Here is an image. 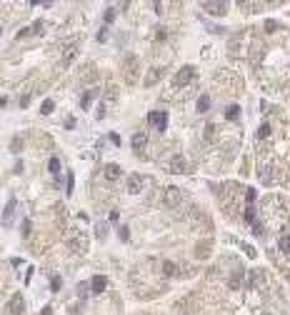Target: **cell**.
<instances>
[{
	"mask_svg": "<svg viewBox=\"0 0 290 315\" xmlns=\"http://www.w3.org/2000/svg\"><path fill=\"white\" fill-rule=\"evenodd\" d=\"M210 108V98L208 95H200V100H198V112H205Z\"/></svg>",
	"mask_w": 290,
	"mask_h": 315,
	"instance_id": "5bb4252c",
	"label": "cell"
},
{
	"mask_svg": "<svg viewBox=\"0 0 290 315\" xmlns=\"http://www.w3.org/2000/svg\"><path fill=\"white\" fill-rule=\"evenodd\" d=\"M120 175V165H115V163H110V165H105V178L115 180Z\"/></svg>",
	"mask_w": 290,
	"mask_h": 315,
	"instance_id": "8fae6325",
	"label": "cell"
},
{
	"mask_svg": "<svg viewBox=\"0 0 290 315\" xmlns=\"http://www.w3.org/2000/svg\"><path fill=\"white\" fill-rule=\"evenodd\" d=\"M160 73H163V70H153V75L148 78V85H153V83H155V80L160 78Z\"/></svg>",
	"mask_w": 290,
	"mask_h": 315,
	"instance_id": "cb8c5ba5",
	"label": "cell"
},
{
	"mask_svg": "<svg viewBox=\"0 0 290 315\" xmlns=\"http://www.w3.org/2000/svg\"><path fill=\"white\" fill-rule=\"evenodd\" d=\"M180 202V190L178 188H168L165 190V205H178Z\"/></svg>",
	"mask_w": 290,
	"mask_h": 315,
	"instance_id": "5b68a950",
	"label": "cell"
},
{
	"mask_svg": "<svg viewBox=\"0 0 290 315\" xmlns=\"http://www.w3.org/2000/svg\"><path fill=\"white\" fill-rule=\"evenodd\" d=\"M278 248H280V253H290V235H283L278 240Z\"/></svg>",
	"mask_w": 290,
	"mask_h": 315,
	"instance_id": "9a60e30c",
	"label": "cell"
},
{
	"mask_svg": "<svg viewBox=\"0 0 290 315\" xmlns=\"http://www.w3.org/2000/svg\"><path fill=\"white\" fill-rule=\"evenodd\" d=\"M145 143H148V135H145V133H135V135H133V150H135V153H140V150H143Z\"/></svg>",
	"mask_w": 290,
	"mask_h": 315,
	"instance_id": "8992f818",
	"label": "cell"
},
{
	"mask_svg": "<svg viewBox=\"0 0 290 315\" xmlns=\"http://www.w3.org/2000/svg\"><path fill=\"white\" fill-rule=\"evenodd\" d=\"M238 115H240V108H238V105H230L228 112H225V118H230V120H238Z\"/></svg>",
	"mask_w": 290,
	"mask_h": 315,
	"instance_id": "2e32d148",
	"label": "cell"
},
{
	"mask_svg": "<svg viewBox=\"0 0 290 315\" xmlns=\"http://www.w3.org/2000/svg\"><path fill=\"white\" fill-rule=\"evenodd\" d=\"M98 235H100V238L105 235V223H100V225H98Z\"/></svg>",
	"mask_w": 290,
	"mask_h": 315,
	"instance_id": "f1b7e54d",
	"label": "cell"
},
{
	"mask_svg": "<svg viewBox=\"0 0 290 315\" xmlns=\"http://www.w3.org/2000/svg\"><path fill=\"white\" fill-rule=\"evenodd\" d=\"M43 315H53V308H50V305L48 308H43Z\"/></svg>",
	"mask_w": 290,
	"mask_h": 315,
	"instance_id": "1f68e13d",
	"label": "cell"
},
{
	"mask_svg": "<svg viewBox=\"0 0 290 315\" xmlns=\"http://www.w3.org/2000/svg\"><path fill=\"white\" fill-rule=\"evenodd\" d=\"M203 8L213 15H225L228 13V3H203Z\"/></svg>",
	"mask_w": 290,
	"mask_h": 315,
	"instance_id": "3957f363",
	"label": "cell"
},
{
	"mask_svg": "<svg viewBox=\"0 0 290 315\" xmlns=\"http://www.w3.org/2000/svg\"><path fill=\"white\" fill-rule=\"evenodd\" d=\"M265 28H268V30H275V28H278V22H273V20H268V22H265Z\"/></svg>",
	"mask_w": 290,
	"mask_h": 315,
	"instance_id": "4dcf8cb0",
	"label": "cell"
},
{
	"mask_svg": "<svg viewBox=\"0 0 290 315\" xmlns=\"http://www.w3.org/2000/svg\"><path fill=\"white\" fill-rule=\"evenodd\" d=\"M170 170H173V173H183V170H185V158H183V155H175V158H173V163H170Z\"/></svg>",
	"mask_w": 290,
	"mask_h": 315,
	"instance_id": "52a82bcc",
	"label": "cell"
},
{
	"mask_svg": "<svg viewBox=\"0 0 290 315\" xmlns=\"http://www.w3.org/2000/svg\"><path fill=\"white\" fill-rule=\"evenodd\" d=\"M195 78V68H183V70H180V73H178V78H175V83H178V85H185V83H190V80H193Z\"/></svg>",
	"mask_w": 290,
	"mask_h": 315,
	"instance_id": "277c9868",
	"label": "cell"
},
{
	"mask_svg": "<svg viewBox=\"0 0 290 315\" xmlns=\"http://www.w3.org/2000/svg\"><path fill=\"white\" fill-rule=\"evenodd\" d=\"M72 58H75V45H70V48L65 50V55H63V63H70Z\"/></svg>",
	"mask_w": 290,
	"mask_h": 315,
	"instance_id": "ac0fdd59",
	"label": "cell"
},
{
	"mask_svg": "<svg viewBox=\"0 0 290 315\" xmlns=\"http://www.w3.org/2000/svg\"><path fill=\"white\" fill-rule=\"evenodd\" d=\"M53 108H55V103H53V100H45V103L40 105V112H43V115H48V112H53Z\"/></svg>",
	"mask_w": 290,
	"mask_h": 315,
	"instance_id": "e0dca14e",
	"label": "cell"
},
{
	"mask_svg": "<svg viewBox=\"0 0 290 315\" xmlns=\"http://www.w3.org/2000/svg\"><path fill=\"white\" fill-rule=\"evenodd\" d=\"M103 18H105V22H113V18H115V8H108Z\"/></svg>",
	"mask_w": 290,
	"mask_h": 315,
	"instance_id": "44dd1931",
	"label": "cell"
},
{
	"mask_svg": "<svg viewBox=\"0 0 290 315\" xmlns=\"http://www.w3.org/2000/svg\"><path fill=\"white\" fill-rule=\"evenodd\" d=\"M10 310H13V313H23V295H20V292H18V295H13V300H10Z\"/></svg>",
	"mask_w": 290,
	"mask_h": 315,
	"instance_id": "ba28073f",
	"label": "cell"
},
{
	"mask_svg": "<svg viewBox=\"0 0 290 315\" xmlns=\"http://www.w3.org/2000/svg\"><path fill=\"white\" fill-rule=\"evenodd\" d=\"M88 283H80V285H78V295H80V298H85V295H88Z\"/></svg>",
	"mask_w": 290,
	"mask_h": 315,
	"instance_id": "d4e9b609",
	"label": "cell"
},
{
	"mask_svg": "<svg viewBox=\"0 0 290 315\" xmlns=\"http://www.w3.org/2000/svg\"><path fill=\"white\" fill-rule=\"evenodd\" d=\"M60 285H63V283H60V278H58V275H55V278H53V280H50V288H53V290L58 292V290H60Z\"/></svg>",
	"mask_w": 290,
	"mask_h": 315,
	"instance_id": "603a6c76",
	"label": "cell"
},
{
	"mask_svg": "<svg viewBox=\"0 0 290 315\" xmlns=\"http://www.w3.org/2000/svg\"><path fill=\"white\" fill-rule=\"evenodd\" d=\"M65 193H68V195L72 193V173L70 170H68V180H65Z\"/></svg>",
	"mask_w": 290,
	"mask_h": 315,
	"instance_id": "7402d4cb",
	"label": "cell"
},
{
	"mask_svg": "<svg viewBox=\"0 0 290 315\" xmlns=\"http://www.w3.org/2000/svg\"><path fill=\"white\" fill-rule=\"evenodd\" d=\"M145 185H148V178H145V175H140V173H133V175L128 178V193L138 195Z\"/></svg>",
	"mask_w": 290,
	"mask_h": 315,
	"instance_id": "7a4b0ae2",
	"label": "cell"
},
{
	"mask_svg": "<svg viewBox=\"0 0 290 315\" xmlns=\"http://www.w3.org/2000/svg\"><path fill=\"white\" fill-rule=\"evenodd\" d=\"M105 285H108L105 275H95V278H93V292H103L105 290Z\"/></svg>",
	"mask_w": 290,
	"mask_h": 315,
	"instance_id": "30bf717a",
	"label": "cell"
},
{
	"mask_svg": "<svg viewBox=\"0 0 290 315\" xmlns=\"http://www.w3.org/2000/svg\"><path fill=\"white\" fill-rule=\"evenodd\" d=\"M13 210H15V198L8 202V205H5V210H3V225L10 223V218H13Z\"/></svg>",
	"mask_w": 290,
	"mask_h": 315,
	"instance_id": "9c48e42d",
	"label": "cell"
},
{
	"mask_svg": "<svg viewBox=\"0 0 290 315\" xmlns=\"http://www.w3.org/2000/svg\"><path fill=\"white\" fill-rule=\"evenodd\" d=\"M245 200H248V205H253V202H255V190H253V188H248V190H245Z\"/></svg>",
	"mask_w": 290,
	"mask_h": 315,
	"instance_id": "d6986e66",
	"label": "cell"
},
{
	"mask_svg": "<svg viewBox=\"0 0 290 315\" xmlns=\"http://www.w3.org/2000/svg\"><path fill=\"white\" fill-rule=\"evenodd\" d=\"M163 268H165V273H168V275H173V270H175V265H173V263H165Z\"/></svg>",
	"mask_w": 290,
	"mask_h": 315,
	"instance_id": "4316f807",
	"label": "cell"
},
{
	"mask_svg": "<svg viewBox=\"0 0 290 315\" xmlns=\"http://www.w3.org/2000/svg\"><path fill=\"white\" fill-rule=\"evenodd\" d=\"M50 173H53V175H55V178L60 180V160H58V158H50Z\"/></svg>",
	"mask_w": 290,
	"mask_h": 315,
	"instance_id": "7c38bea8",
	"label": "cell"
},
{
	"mask_svg": "<svg viewBox=\"0 0 290 315\" xmlns=\"http://www.w3.org/2000/svg\"><path fill=\"white\" fill-rule=\"evenodd\" d=\"M268 135H270V125H260V130H258V138H260V140H263V138H268Z\"/></svg>",
	"mask_w": 290,
	"mask_h": 315,
	"instance_id": "ffe728a7",
	"label": "cell"
},
{
	"mask_svg": "<svg viewBox=\"0 0 290 315\" xmlns=\"http://www.w3.org/2000/svg\"><path fill=\"white\" fill-rule=\"evenodd\" d=\"M93 98H95V90H88V93L80 98V108H88V105L93 103Z\"/></svg>",
	"mask_w": 290,
	"mask_h": 315,
	"instance_id": "4fadbf2b",
	"label": "cell"
},
{
	"mask_svg": "<svg viewBox=\"0 0 290 315\" xmlns=\"http://www.w3.org/2000/svg\"><path fill=\"white\" fill-rule=\"evenodd\" d=\"M23 233H25V235L30 233V220H23Z\"/></svg>",
	"mask_w": 290,
	"mask_h": 315,
	"instance_id": "f546056e",
	"label": "cell"
},
{
	"mask_svg": "<svg viewBox=\"0 0 290 315\" xmlns=\"http://www.w3.org/2000/svg\"><path fill=\"white\" fill-rule=\"evenodd\" d=\"M128 235H130V233H128V228H120V240H128Z\"/></svg>",
	"mask_w": 290,
	"mask_h": 315,
	"instance_id": "83f0119b",
	"label": "cell"
},
{
	"mask_svg": "<svg viewBox=\"0 0 290 315\" xmlns=\"http://www.w3.org/2000/svg\"><path fill=\"white\" fill-rule=\"evenodd\" d=\"M148 123L153 125V128H158L160 133L168 128V112H160V110H155V112H148Z\"/></svg>",
	"mask_w": 290,
	"mask_h": 315,
	"instance_id": "6da1fadb",
	"label": "cell"
},
{
	"mask_svg": "<svg viewBox=\"0 0 290 315\" xmlns=\"http://www.w3.org/2000/svg\"><path fill=\"white\" fill-rule=\"evenodd\" d=\"M105 38H108V28H103V30L98 33V43H105Z\"/></svg>",
	"mask_w": 290,
	"mask_h": 315,
	"instance_id": "484cf974",
	"label": "cell"
}]
</instances>
